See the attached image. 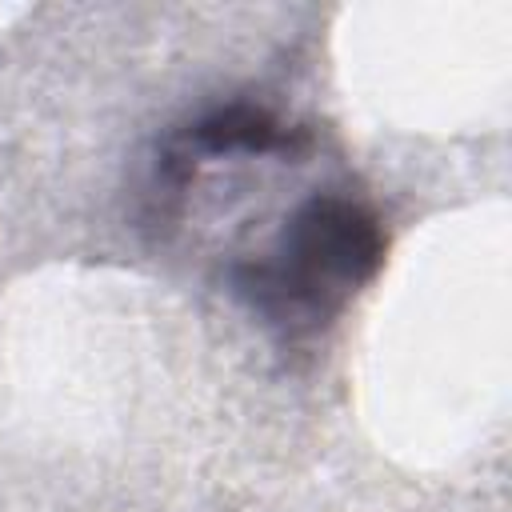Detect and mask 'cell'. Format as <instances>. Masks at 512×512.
I'll use <instances>...</instances> for the list:
<instances>
[{"instance_id": "cell-1", "label": "cell", "mask_w": 512, "mask_h": 512, "mask_svg": "<svg viewBox=\"0 0 512 512\" xmlns=\"http://www.w3.org/2000/svg\"><path fill=\"white\" fill-rule=\"evenodd\" d=\"M384 224L348 192H312L228 264V292L284 340L324 332L384 264Z\"/></svg>"}, {"instance_id": "cell-2", "label": "cell", "mask_w": 512, "mask_h": 512, "mask_svg": "<svg viewBox=\"0 0 512 512\" xmlns=\"http://www.w3.org/2000/svg\"><path fill=\"white\" fill-rule=\"evenodd\" d=\"M304 148H308V132L276 116L272 108L248 100L216 104L160 140L152 160V196L160 208L180 204L208 168L248 164V160H296L304 156Z\"/></svg>"}]
</instances>
